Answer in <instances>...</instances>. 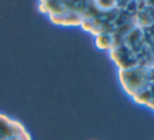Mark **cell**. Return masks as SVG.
<instances>
[{"label":"cell","mask_w":154,"mask_h":140,"mask_svg":"<svg viewBox=\"0 0 154 140\" xmlns=\"http://www.w3.org/2000/svg\"><path fill=\"white\" fill-rule=\"evenodd\" d=\"M0 140H32V137L21 122L0 113Z\"/></svg>","instance_id":"1"}]
</instances>
